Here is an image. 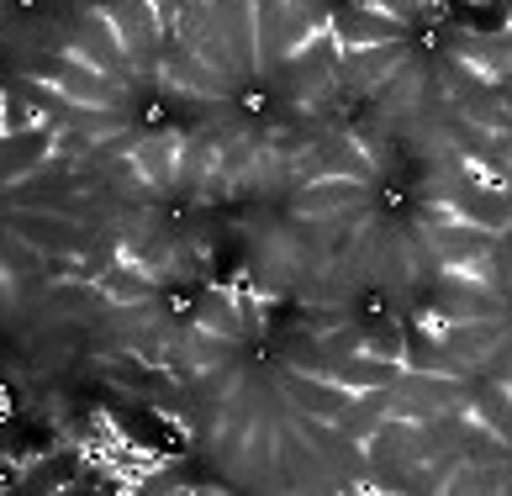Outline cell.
<instances>
[{"instance_id":"6da1fadb","label":"cell","mask_w":512,"mask_h":496,"mask_svg":"<svg viewBox=\"0 0 512 496\" xmlns=\"http://www.w3.org/2000/svg\"><path fill=\"white\" fill-rule=\"evenodd\" d=\"M359 196H365V185H359L354 175H328V180L301 190V212H338V206H349Z\"/></svg>"}]
</instances>
